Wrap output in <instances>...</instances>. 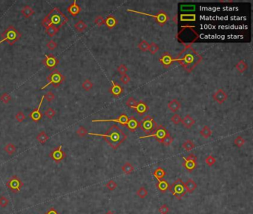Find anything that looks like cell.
<instances>
[{
  "mask_svg": "<svg viewBox=\"0 0 253 214\" xmlns=\"http://www.w3.org/2000/svg\"><path fill=\"white\" fill-rule=\"evenodd\" d=\"M202 60L203 58L201 54L196 52L191 46L186 45V48L180 53L174 60L179 62L186 72H192V71L202 61Z\"/></svg>",
  "mask_w": 253,
  "mask_h": 214,
  "instance_id": "6da1fadb",
  "label": "cell"
},
{
  "mask_svg": "<svg viewBox=\"0 0 253 214\" xmlns=\"http://www.w3.org/2000/svg\"><path fill=\"white\" fill-rule=\"evenodd\" d=\"M91 135L103 137L104 140L108 143L109 146H111L114 150H117L119 145L124 142L127 138L126 135L125 134L117 125H114L111 128L108 129L106 133L105 134H96V133H89Z\"/></svg>",
  "mask_w": 253,
  "mask_h": 214,
  "instance_id": "7a4b0ae2",
  "label": "cell"
},
{
  "mask_svg": "<svg viewBox=\"0 0 253 214\" xmlns=\"http://www.w3.org/2000/svg\"><path fill=\"white\" fill-rule=\"evenodd\" d=\"M68 21V17L58 7H54L46 16L42 22V25L46 28L54 26L60 29Z\"/></svg>",
  "mask_w": 253,
  "mask_h": 214,
  "instance_id": "3957f363",
  "label": "cell"
},
{
  "mask_svg": "<svg viewBox=\"0 0 253 214\" xmlns=\"http://www.w3.org/2000/svg\"><path fill=\"white\" fill-rule=\"evenodd\" d=\"M2 39L0 40V44L4 42H7L9 45H13L21 38V34L13 25H10L2 33Z\"/></svg>",
  "mask_w": 253,
  "mask_h": 214,
  "instance_id": "277c9868",
  "label": "cell"
},
{
  "mask_svg": "<svg viewBox=\"0 0 253 214\" xmlns=\"http://www.w3.org/2000/svg\"><path fill=\"white\" fill-rule=\"evenodd\" d=\"M140 127L147 135H150L154 133L158 125L154 120V117L151 115H146L140 123Z\"/></svg>",
  "mask_w": 253,
  "mask_h": 214,
  "instance_id": "5b68a950",
  "label": "cell"
},
{
  "mask_svg": "<svg viewBox=\"0 0 253 214\" xmlns=\"http://www.w3.org/2000/svg\"><path fill=\"white\" fill-rule=\"evenodd\" d=\"M168 190L178 199H181L187 193L185 187V183L180 178H178L171 186H169Z\"/></svg>",
  "mask_w": 253,
  "mask_h": 214,
  "instance_id": "8992f818",
  "label": "cell"
},
{
  "mask_svg": "<svg viewBox=\"0 0 253 214\" xmlns=\"http://www.w3.org/2000/svg\"><path fill=\"white\" fill-rule=\"evenodd\" d=\"M47 80H48V83L41 88L42 90L45 89L50 85H53L54 87H58L65 80V77L58 70H54L48 76Z\"/></svg>",
  "mask_w": 253,
  "mask_h": 214,
  "instance_id": "52a82bcc",
  "label": "cell"
},
{
  "mask_svg": "<svg viewBox=\"0 0 253 214\" xmlns=\"http://www.w3.org/2000/svg\"><path fill=\"white\" fill-rule=\"evenodd\" d=\"M6 186L13 193H17L20 192L23 187V182L17 176H13L6 182Z\"/></svg>",
  "mask_w": 253,
  "mask_h": 214,
  "instance_id": "ba28073f",
  "label": "cell"
},
{
  "mask_svg": "<svg viewBox=\"0 0 253 214\" xmlns=\"http://www.w3.org/2000/svg\"><path fill=\"white\" fill-rule=\"evenodd\" d=\"M129 11H132V12H135L137 13H142V14L149 16V17H152L153 18H154L155 19L156 22L160 25V26H163V25L167 22V21L168 20V16L167 13L165 12L164 11H160L159 12L157 13L156 15H151L148 14V13H145L140 12V11H131V10H129Z\"/></svg>",
  "mask_w": 253,
  "mask_h": 214,
  "instance_id": "9c48e42d",
  "label": "cell"
},
{
  "mask_svg": "<svg viewBox=\"0 0 253 214\" xmlns=\"http://www.w3.org/2000/svg\"><path fill=\"white\" fill-rule=\"evenodd\" d=\"M168 131L167 129L165 128L164 127H163L162 125H160L158 127V129H156V131L154 132V133L150 135H146V136H143L140 137V138H150V137H154V138H156V140H158L159 142L161 143L163 140V138L166 137V135L168 134Z\"/></svg>",
  "mask_w": 253,
  "mask_h": 214,
  "instance_id": "30bf717a",
  "label": "cell"
},
{
  "mask_svg": "<svg viewBox=\"0 0 253 214\" xmlns=\"http://www.w3.org/2000/svg\"><path fill=\"white\" fill-rule=\"evenodd\" d=\"M184 163H183V167H185L188 171L192 172V170H194L197 167V156H195L194 154H190L188 158H185V157H183Z\"/></svg>",
  "mask_w": 253,
  "mask_h": 214,
  "instance_id": "8fae6325",
  "label": "cell"
},
{
  "mask_svg": "<svg viewBox=\"0 0 253 214\" xmlns=\"http://www.w3.org/2000/svg\"><path fill=\"white\" fill-rule=\"evenodd\" d=\"M62 145H60L57 148H55L49 155V156L56 163H60V162H62L66 157V152L62 150Z\"/></svg>",
  "mask_w": 253,
  "mask_h": 214,
  "instance_id": "7c38bea8",
  "label": "cell"
},
{
  "mask_svg": "<svg viewBox=\"0 0 253 214\" xmlns=\"http://www.w3.org/2000/svg\"><path fill=\"white\" fill-rule=\"evenodd\" d=\"M42 62L48 69L51 70L55 67H56V66L59 64L60 61H59L57 58L55 57L52 54H46V58L44 60H42Z\"/></svg>",
  "mask_w": 253,
  "mask_h": 214,
  "instance_id": "4fadbf2b",
  "label": "cell"
},
{
  "mask_svg": "<svg viewBox=\"0 0 253 214\" xmlns=\"http://www.w3.org/2000/svg\"><path fill=\"white\" fill-rule=\"evenodd\" d=\"M129 117L125 114H122L116 119H110V120H93L92 122H115L119 123L122 126H126V123L128 122Z\"/></svg>",
  "mask_w": 253,
  "mask_h": 214,
  "instance_id": "5bb4252c",
  "label": "cell"
},
{
  "mask_svg": "<svg viewBox=\"0 0 253 214\" xmlns=\"http://www.w3.org/2000/svg\"><path fill=\"white\" fill-rule=\"evenodd\" d=\"M45 99V97L44 96H42V98H41V101H40V103L39 104V107L36 108V109H35L34 110H33L31 112L30 115H29V117L33 121H34V122H39V121H40L41 119H42V112H40V107L41 106H42V102L44 101Z\"/></svg>",
  "mask_w": 253,
  "mask_h": 214,
  "instance_id": "9a60e30c",
  "label": "cell"
},
{
  "mask_svg": "<svg viewBox=\"0 0 253 214\" xmlns=\"http://www.w3.org/2000/svg\"><path fill=\"white\" fill-rule=\"evenodd\" d=\"M160 61L163 64L164 68H167L169 67L170 66H172V62L174 61V60L172 58V57L169 53L168 52H164L163 53L161 57L160 58Z\"/></svg>",
  "mask_w": 253,
  "mask_h": 214,
  "instance_id": "2e32d148",
  "label": "cell"
},
{
  "mask_svg": "<svg viewBox=\"0 0 253 214\" xmlns=\"http://www.w3.org/2000/svg\"><path fill=\"white\" fill-rule=\"evenodd\" d=\"M212 97L213 99L219 104H222L223 102L226 101L227 97H228V95H227V94L223 89H220L214 94Z\"/></svg>",
  "mask_w": 253,
  "mask_h": 214,
  "instance_id": "e0dca14e",
  "label": "cell"
},
{
  "mask_svg": "<svg viewBox=\"0 0 253 214\" xmlns=\"http://www.w3.org/2000/svg\"><path fill=\"white\" fill-rule=\"evenodd\" d=\"M126 127L129 131L134 132L137 130V128L140 127V123L137 121V120L134 117H129L128 122L126 123Z\"/></svg>",
  "mask_w": 253,
  "mask_h": 214,
  "instance_id": "ac0fdd59",
  "label": "cell"
},
{
  "mask_svg": "<svg viewBox=\"0 0 253 214\" xmlns=\"http://www.w3.org/2000/svg\"><path fill=\"white\" fill-rule=\"evenodd\" d=\"M135 109H136L137 112L139 114L140 116H143V115H145V114H146L147 112H148L149 108H148V106H147L146 104L144 103V102L140 101V102H137V107H136V108H135Z\"/></svg>",
  "mask_w": 253,
  "mask_h": 214,
  "instance_id": "d6986e66",
  "label": "cell"
},
{
  "mask_svg": "<svg viewBox=\"0 0 253 214\" xmlns=\"http://www.w3.org/2000/svg\"><path fill=\"white\" fill-rule=\"evenodd\" d=\"M67 11L71 15L73 16V17H76V16L79 14L80 11H81V7H80L79 5L76 4V2L74 0V2L72 3L69 7H68Z\"/></svg>",
  "mask_w": 253,
  "mask_h": 214,
  "instance_id": "ffe728a7",
  "label": "cell"
},
{
  "mask_svg": "<svg viewBox=\"0 0 253 214\" xmlns=\"http://www.w3.org/2000/svg\"><path fill=\"white\" fill-rule=\"evenodd\" d=\"M182 124L186 129H190L195 123V121L190 115H186L183 119L181 121Z\"/></svg>",
  "mask_w": 253,
  "mask_h": 214,
  "instance_id": "44dd1931",
  "label": "cell"
},
{
  "mask_svg": "<svg viewBox=\"0 0 253 214\" xmlns=\"http://www.w3.org/2000/svg\"><path fill=\"white\" fill-rule=\"evenodd\" d=\"M117 23H118V21H117L116 17H114V16H109L105 19V23L104 24L106 25L107 28H109V29H112L116 26Z\"/></svg>",
  "mask_w": 253,
  "mask_h": 214,
  "instance_id": "7402d4cb",
  "label": "cell"
},
{
  "mask_svg": "<svg viewBox=\"0 0 253 214\" xmlns=\"http://www.w3.org/2000/svg\"><path fill=\"white\" fill-rule=\"evenodd\" d=\"M180 107H181V104L176 99H173L168 103V109L172 112H177Z\"/></svg>",
  "mask_w": 253,
  "mask_h": 214,
  "instance_id": "603a6c76",
  "label": "cell"
},
{
  "mask_svg": "<svg viewBox=\"0 0 253 214\" xmlns=\"http://www.w3.org/2000/svg\"><path fill=\"white\" fill-rule=\"evenodd\" d=\"M123 92V89L121 87L120 85L115 83V82H112V86L110 89V92L113 95H114L115 97H117L119 95H121V93Z\"/></svg>",
  "mask_w": 253,
  "mask_h": 214,
  "instance_id": "cb8c5ba5",
  "label": "cell"
},
{
  "mask_svg": "<svg viewBox=\"0 0 253 214\" xmlns=\"http://www.w3.org/2000/svg\"><path fill=\"white\" fill-rule=\"evenodd\" d=\"M185 187L186 190V192L189 193H192L197 188V184L194 180L190 178L185 183Z\"/></svg>",
  "mask_w": 253,
  "mask_h": 214,
  "instance_id": "d4e9b609",
  "label": "cell"
},
{
  "mask_svg": "<svg viewBox=\"0 0 253 214\" xmlns=\"http://www.w3.org/2000/svg\"><path fill=\"white\" fill-rule=\"evenodd\" d=\"M158 183L157 184V188L160 190V192H162V193H165V192H166L167 190H168V187H169V184L168 183L167 181L166 180H160V181H158Z\"/></svg>",
  "mask_w": 253,
  "mask_h": 214,
  "instance_id": "484cf974",
  "label": "cell"
},
{
  "mask_svg": "<svg viewBox=\"0 0 253 214\" xmlns=\"http://www.w3.org/2000/svg\"><path fill=\"white\" fill-rule=\"evenodd\" d=\"M153 176L156 178L157 180L160 181L164 178L165 176H166V171H165L163 168L158 167L154 170V172H153Z\"/></svg>",
  "mask_w": 253,
  "mask_h": 214,
  "instance_id": "4316f807",
  "label": "cell"
},
{
  "mask_svg": "<svg viewBox=\"0 0 253 214\" xmlns=\"http://www.w3.org/2000/svg\"><path fill=\"white\" fill-rule=\"evenodd\" d=\"M235 68L238 71L239 73H244V72H246L248 68V65L246 62L244 61V60H241L235 66Z\"/></svg>",
  "mask_w": 253,
  "mask_h": 214,
  "instance_id": "83f0119b",
  "label": "cell"
},
{
  "mask_svg": "<svg viewBox=\"0 0 253 214\" xmlns=\"http://www.w3.org/2000/svg\"><path fill=\"white\" fill-rule=\"evenodd\" d=\"M21 12L25 18H29V17H31V16L34 14V11L33 10L32 7L28 6V5H26V6H25L24 7H23V8L22 9Z\"/></svg>",
  "mask_w": 253,
  "mask_h": 214,
  "instance_id": "f1b7e54d",
  "label": "cell"
},
{
  "mask_svg": "<svg viewBox=\"0 0 253 214\" xmlns=\"http://www.w3.org/2000/svg\"><path fill=\"white\" fill-rule=\"evenodd\" d=\"M48 138H49L48 135L46 134V132L45 131L40 132L36 137L37 141H38L39 142L42 144H46V142L48 140Z\"/></svg>",
  "mask_w": 253,
  "mask_h": 214,
  "instance_id": "f546056e",
  "label": "cell"
},
{
  "mask_svg": "<svg viewBox=\"0 0 253 214\" xmlns=\"http://www.w3.org/2000/svg\"><path fill=\"white\" fill-rule=\"evenodd\" d=\"M200 134L204 138H209L212 134V131L211 130L210 128L208 126H204L203 128L201 129V131L200 132Z\"/></svg>",
  "mask_w": 253,
  "mask_h": 214,
  "instance_id": "4dcf8cb0",
  "label": "cell"
},
{
  "mask_svg": "<svg viewBox=\"0 0 253 214\" xmlns=\"http://www.w3.org/2000/svg\"><path fill=\"white\" fill-rule=\"evenodd\" d=\"M74 28H75L77 32H82V31L85 30L86 28H87V25L85 24V22H83L82 20H80L74 25Z\"/></svg>",
  "mask_w": 253,
  "mask_h": 214,
  "instance_id": "1f68e13d",
  "label": "cell"
},
{
  "mask_svg": "<svg viewBox=\"0 0 253 214\" xmlns=\"http://www.w3.org/2000/svg\"><path fill=\"white\" fill-rule=\"evenodd\" d=\"M134 167H133L129 162H125V164L122 167V170L124 172L125 174L129 175L131 174V172L134 171Z\"/></svg>",
  "mask_w": 253,
  "mask_h": 214,
  "instance_id": "d6a6232c",
  "label": "cell"
},
{
  "mask_svg": "<svg viewBox=\"0 0 253 214\" xmlns=\"http://www.w3.org/2000/svg\"><path fill=\"white\" fill-rule=\"evenodd\" d=\"M16 150H17V148H16L15 145L11 144V143H9V144H7L6 146L5 147V151L7 153V154H9L10 156L14 154L16 152Z\"/></svg>",
  "mask_w": 253,
  "mask_h": 214,
  "instance_id": "836d02e7",
  "label": "cell"
},
{
  "mask_svg": "<svg viewBox=\"0 0 253 214\" xmlns=\"http://www.w3.org/2000/svg\"><path fill=\"white\" fill-rule=\"evenodd\" d=\"M195 145L192 140H187L183 144V149H185V150L188 151V152L193 150V149L195 148Z\"/></svg>",
  "mask_w": 253,
  "mask_h": 214,
  "instance_id": "e575fe53",
  "label": "cell"
},
{
  "mask_svg": "<svg viewBox=\"0 0 253 214\" xmlns=\"http://www.w3.org/2000/svg\"><path fill=\"white\" fill-rule=\"evenodd\" d=\"M137 195L140 199H145L148 195V190L144 187H141L137 191Z\"/></svg>",
  "mask_w": 253,
  "mask_h": 214,
  "instance_id": "d590c367",
  "label": "cell"
},
{
  "mask_svg": "<svg viewBox=\"0 0 253 214\" xmlns=\"http://www.w3.org/2000/svg\"><path fill=\"white\" fill-rule=\"evenodd\" d=\"M82 87L85 91L89 92L92 89V87H93V83H92V82L90 80L86 79L85 81L82 83Z\"/></svg>",
  "mask_w": 253,
  "mask_h": 214,
  "instance_id": "8d00e7d4",
  "label": "cell"
},
{
  "mask_svg": "<svg viewBox=\"0 0 253 214\" xmlns=\"http://www.w3.org/2000/svg\"><path fill=\"white\" fill-rule=\"evenodd\" d=\"M59 30H60V29L56 28V27L50 26V27H48V28H46V33L49 37H54V35L56 34V33L58 32Z\"/></svg>",
  "mask_w": 253,
  "mask_h": 214,
  "instance_id": "74e56055",
  "label": "cell"
},
{
  "mask_svg": "<svg viewBox=\"0 0 253 214\" xmlns=\"http://www.w3.org/2000/svg\"><path fill=\"white\" fill-rule=\"evenodd\" d=\"M172 142H173V138L170 135L169 133H168V134L166 135V137L163 138V140L162 144H163L165 147H168L172 144Z\"/></svg>",
  "mask_w": 253,
  "mask_h": 214,
  "instance_id": "f35d334b",
  "label": "cell"
},
{
  "mask_svg": "<svg viewBox=\"0 0 253 214\" xmlns=\"http://www.w3.org/2000/svg\"><path fill=\"white\" fill-rule=\"evenodd\" d=\"M138 48L142 52H147L148 51V48H149V44L146 40H142L138 44Z\"/></svg>",
  "mask_w": 253,
  "mask_h": 214,
  "instance_id": "ab89813d",
  "label": "cell"
},
{
  "mask_svg": "<svg viewBox=\"0 0 253 214\" xmlns=\"http://www.w3.org/2000/svg\"><path fill=\"white\" fill-rule=\"evenodd\" d=\"M137 101L134 99V97H129L126 101V106L127 107H129V108H131V109H135L137 107Z\"/></svg>",
  "mask_w": 253,
  "mask_h": 214,
  "instance_id": "60d3db41",
  "label": "cell"
},
{
  "mask_svg": "<svg viewBox=\"0 0 253 214\" xmlns=\"http://www.w3.org/2000/svg\"><path fill=\"white\" fill-rule=\"evenodd\" d=\"M234 144L235 146L238 147V148H241V147H242L244 145L245 140L241 136H238L235 139Z\"/></svg>",
  "mask_w": 253,
  "mask_h": 214,
  "instance_id": "b9f144b4",
  "label": "cell"
},
{
  "mask_svg": "<svg viewBox=\"0 0 253 214\" xmlns=\"http://www.w3.org/2000/svg\"><path fill=\"white\" fill-rule=\"evenodd\" d=\"M105 187L111 190V191H113L117 187V184L114 180H110L105 184Z\"/></svg>",
  "mask_w": 253,
  "mask_h": 214,
  "instance_id": "7bdbcfd3",
  "label": "cell"
},
{
  "mask_svg": "<svg viewBox=\"0 0 253 214\" xmlns=\"http://www.w3.org/2000/svg\"><path fill=\"white\" fill-rule=\"evenodd\" d=\"M148 51H149L151 54H155L157 52L159 51V46L157 45L155 42H152L151 44H149V48H148Z\"/></svg>",
  "mask_w": 253,
  "mask_h": 214,
  "instance_id": "ee69618b",
  "label": "cell"
},
{
  "mask_svg": "<svg viewBox=\"0 0 253 214\" xmlns=\"http://www.w3.org/2000/svg\"><path fill=\"white\" fill-rule=\"evenodd\" d=\"M44 114H45V115H46L47 117L51 119L54 117V115H56V111L54 110V109H53L52 108H48V109H47L45 111Z\"/></svg>",
  "mask_w": 253,
  "mask_h": 214,
  "instance_id": "f6af8a7d",
  "label": "cell"
},
{
  "mask_svg": "<svg viewBox=\"0 0 253 214\" xmlns=\"http://www.w3.org/2000/svg\"><path fill=\"white\" fill-rule=\"evenodd\" d=\"M76 134L79 135L80 138H82V137H85L88 134V130L85 127H80L79 129L76 130Z\"/></svg>",
  "mask_w": 253,
  "mask_h": 214,
  "instance_id": "bcb514c9",
  "label": "cell"
},
{
  "mask_svg": "<svg viewBox=\"0 0 253 214\" xmlns=\"http://www.w3.org/2000/svg\"><path fill=\"white\" fill-rule=\"evenodd\" d=\"M0 100H1L2 103L7 104V103H8L10 101H11V97L9 94L3 93L2 95H1V97H0Z\"/></svg>",
  "mask_w": 253,
  "mask_h": 214,
  "instance_id": "7dc6e473",
  "label": "cell"
},
{
  "mask_svg": "<svg viewBox=\"0 0 253 214\" xmlns=\"http://www.w3.org/2000/svg\"><path fill=\"white\" fill-rule=\"evenodd\" d=\"M205 162L206 164H207L208 166L211 167L215 164V162H216V158H215V157H213L212 156H209L207 158H206Z\"/></svg>",
  "mask_w": 253,
  "mask_h": 214,
  "instance_id": "c3c4849f",
  "label": "cell"
},
{
  "mask_svg": "<svg viewBox=\"0 0 253 214\" xmlns=\"http://www.w3.org/2000/svg\"><path fill=\"white\" fill-rule=\"evenodd\" d=\"M181 121L182 118L180 117V116L178 114H174L173 116L171 117V121L175 125H178L180 123H181Z\"/></svg>",
  "mask_w": 253,
  "mask_h": 214,
  "instance_id": "681fc988",
  "label": "cell"
},
{
  "mask_svg": "<svg viewBox=\"0 0 253 214\" xmlns=\"http://www.w3.org/2000/svg\"><path fill=\"white\" fill-rule=\"evenodd\" d=\"M128 68L125 66L124 64L120 65L118 68H117V72H119V74H120L121 75H124V74H126L127 72H128Z\"/></svg>",
  "mask_w": 253,
  "mask_h": 214,
  "instance_id": "f907efd6",
  "label": "cell"
},
{
  "mask_svg": "<svg viewBox=\"0 0 253 214\" xmlns=\"http://www.w3.org/2000/svg\"><path fill=\"white\" fill-rule=\"evenodd\" d=\"M95 22L97 26L100 27L102 25H103L104 23H105V19H104V18L102 16H98V17L95 18Z\"/></svg>",
  "mask_w": 253,
  "mask_h": 214,
  "instance_id": "816d5d0a",
  "label": "cell"
},
{
  "mask_svg": "<svg viewBox=\"0 0 253 214\" xmlns=\"http://www.w3.org/2000/svg\"><path fill=\"white\" fill-rule=\"evenodd\" d=\"M44 97H45V98H46V99L47 101H48V102H52V101L54 100L55 95H54V94L52 92L50 91V92H47L46 95H44Z\"/></svg>",
  "mask_w": 253,
  "mask_h": 214,
  "instance_id": "f5cc1de1",
  "label": "cell"
},
{
  "mask_svg": "<svg viewBox=\"0 0 253 214\" xmlns=\"http://www.w3.org/2000/svg\"><path fill=\"white\" fill-rule=\"evenodd\" d=\"M9 200L5 196H1L0 197V206L2 207H5L8 205Z\"/></svg>",
  "mask_w": 253,
  "mask_h": 214,
  "instance_id": "db71d44e",
  "label": "cell"
},
{
  "mask_svg": "<svg viewBox=\"0 0 253 214\" xmlns=\"http://www.w3.org/2000/svg\"><path fill=\"white\" fill-rule=\"evenodd\" d=\"M56 47H57V43H56L54 40L49 41V42L47 43V48H48L49 50H51V51L54 50Z\"/></svg>",
  "mask_w": 253,
  "mask_h": 214,
  "instance_id": "11a10c76",
  "label": "cell"
},
{
  "mask_svg": "<svg viewBox=\"0 0 253 214\" xmlns=\"http://www.w3.org/2000/svg\"><path fill=\"white\" fill-rule=\"evenodd\" d=\"M16 119H17V121L18 122H22L23 121H25V116L22 112H18L17 113V115H16Z\"/></svg>",
  "mask_w": 253,
  "mask_h": 214,
  "instance_id": "9f6ffc18",
  "label": "cell"
},
{
  "mask_svg": "<svg viewBox=\"0 0 253 214\" xmlns=\"http://www.w3.org/2000/svg\"><path fill=\"white\" fill-rule=\"evenodd\" d=\"M158 211L161 214H167L169 211V209H168V207L166 205H163L160 206Z\"/></svg>",
  "mask_w": 253,
  "mask_h": 214,
  "instance_id": "6f0895ef",
  "label": "cell"
},
{
  "mask_svg": "<svg viewBox=\"0 0 253 214\" xmlns=\"http://www.w3.org/2000/svg\"><path fill=\"white\" fill-rule=\"evenodd\" d=\"M119 80H120V81L124 84H128L129 82L131 81L130 77H129V75H127V74H124V75L121 76L120 78H119Z\"/></svg>",
  "mask_w": 253,
  "mask_h": 214,
  "instance_id": "680465c9",
  "label": "cell"
},
{
  "mask_svg": "<svg viewBox=\"0 0 253 214\" xmlns=\"http://www.w3.org/2000/svg\"><path fill=\"white\" fill-rule=\"evenodd\" d=\"M46 214H60V213H58L57 211H56V209H54V208L51 207V208H50V209H49L48 211L46 212Z\"/></svg>",
  "mask_w": 253,
  "mask_h": 214,
  "instance_id": "91938a15",
  "label": "cell"
},
{
  "mask_svg": "<svg viewBox=\"0 0 253 214\" xmlns=\"http://www.w3.org/2000/svg\"><path fill=\"white\" fill-rule=\"evenodd\" d=\"M105 214H114L113 213L112 211H109L108 212H106V213H105Z\"/></svg>",
  "mask_w": 253,
  "mask_h": 214,
  "instance_id": "94428289",
  "label": "cell"
}]
</instances>
